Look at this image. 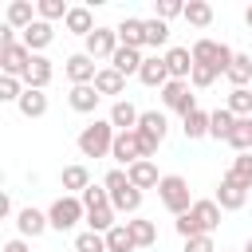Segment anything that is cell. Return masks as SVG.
I'll list each match as a JSON object with an SVG mask.
<instances>
[{"label": "cell", "instance_id": "7bdbcfd3", "mask_svg": "<svg viewBox=\"0 0 252 252\" xmlns=\"http://www.w3.org/2000/svg\"><path fill=\"white\" fill-rule=\"evenodd\" d=\"M102 185H106V193H110V197H118V193H126V189H130V173H126L122 165H114V169L102 177Z\"/></svg>", "mask_w": 252, "mask_h": 252}, {"label": "cell", "instance_id": "d590c367", "mask_svg": "<svg viewBox=\"0 0 252 252\" xmlns=\"http://www.w3.org/2000/svg\"><path fill=\"white\" fill-rule=\"evenodd\" d=\"M106 248H110V252H134V248H138L134 236H130V228H126V220L114 224V228L106 232Z\"/></svg>", "mask_w": 252, "mask_h": 252}, {"label": "cell", "instance_id": "cb8c5ba5", "mask_svg": "<svg viewBox=\"0 0 252 252\" xmlns=\"http://www.w3.org/2000/svg\"><path fill=\"white\" fill-rule=\"evenodd\" d=\"M51 75H55V67H51V59H47V55H32V67H28V75H24V83H28V87H35V91H47V83H51Z\"/></svg>", "mask_w": 252, "mask_h": 252}, {"label": "cell", "instance_id": "603a6c76", "mask_svg": "<svg viewBox=\"0 0 252 252\" xmlns=\"http://www.w3.org/2000/svg\"><path fill=\"white\" fill-rule=\"evenodd\" d=\"M165 67H169V79H185L193 75V51L189 47H169L165 51Z\"/></svg>", "mask_w": 252, "mask_h": 252}, {"label": "cell", "instance_id": "681fc988", "mask_svg": "<svg viewBox=\"0 0 252 252\" xmlns=\"http://www.w3.org/2000/svg\"><path fill=\"white\" fill-rule=\"evenodd\" d=\"M12 213H16V205H12V197L4 193V197H0V217H12Z\"/></svg>", "mask_w": 252, "mask_h": 252}, {"label": "cell", "instance_id": "7dc6e473", "mask_svg": "<svg viewBox=\"0 0 252 252\" xmlns=\"http://www.w3.org/2000/svg\"><path fill=\"white\" fill-rule=\"evenodd\" d=\"M185 252H217V244H213V236H189Z\"/></svg>", "mask_w": 252, "mask_h": 252}, {"label": "cell", "instance_id": "52a82bcc", "mask_svg": "<svg viewBox=\"0 0 252 252\" xmlns=\"http://www.w3.org/2000/svg\"><path fill=\"white\" fill-rule=\"evenodd\" d=\"M161 102H165V110H177L181 118L197 110V94H193V87H189L185 79H169V83L161 87Z\"/></svg>", "mask_w": 252, "mask_h": 252}, {"label": "cell", "instance_id": "7c38bea8", "mask_svg": "<svg viewBox=\"0 0 252 252\" xmlns=\"http://www.w3.org/2000/svg\"><path fill=\"white\" fill-rule=\"evenodd\" d=\"M224 213H236V209H244V201H248V185H240L236 177H220V185H217V197H213Z\"/></svg>", "mask_w": 252, "mask_h": 252}, {"label": "cell", "instance_id": "d4e9b609", "mask_svg": "<svg viewBox=\"0 0 252 252\" xmlns=\"http://www.w3.org/2000/svg\"><path fill=\"white\" fill-rule=\"evenodd\" d=\"M67 102H71V110H79V114H91V110L102 102V94L94 91V83H87V87H71V91H67Z\"/></svg>", "mask_w": 252, "mask_h": 252}, {"label": "cell", "instance_id": "1f68e13d", "mask_svg": "<svg viewBox=\"0 0 252 252\" xmlns=\"http://www.w3.org/2000/svg\"><path fill=\"white\" fill-rule=\"evenodd\" d=\"M224 79H228L232 87H248V83H252V55L236 51V59H232V67L224 71Z\"/></svg>", "mask_w": 252, "mask_h": 252}, {"label": "cell", "instance_id": "30bf717a", "mask_svg": "<svg viewBox=\"0 0 252 252\" xmlns=\"http://www.w3.org/2000/svg\"><path fill=\"white\" fill-rule=\"evenodd\" d=\"M63 75L71 79V87H87V83H94L98 67H94V59H91L87 51H75V55L63 59Z\"/></svg>", "mask_w": 252, "mask_h": 252}, {"label": "cell", "instance_id": "2e32d148", "mask_svg": "<svg viewBox=\"0 0 252 252\" xmlns=\"http://www.w3.org/2000/svg\"><path fill=\"white\" fill-rule=\"evenodd\" d=\"M126 173H130V185H134V189H142V193H146V189H158V185H161V177H165V173H158V165H154L150 158L134 161Z\"/></svg>", "mask_w": 252, "mask_h": 252}, {"label": "cell", "instance_id": "8fae6325", "mask_svg": "<svg viewBox=\"0 0 252 252\" xmlns=\"http://www.w3.org/2000/svg\"><path fill=\"white\" fill-rule=\"evenodd\" d=\"M110 158H114L122 169H130L134 161H142L146 154H142V138H138V130H122V134L114 138V150H110Z\"/></svg>", "mask_w": 252, "mask_h": 252}, {"label": "cell", "instance_id": "ac0fdd59", "mask_svg": "<svg viewBox=\"0 0 252 252\" xmlns=\"http://www.w3.org/2000/svg\"><path fill=\"white\" fill-rule=\"evenodd\" d=\"M59 185H63L71 197H83V193L91 189V169H87V165H63Z\"/></svg>", "mask_w": 252, "mask_h": 252}, {"label": "cell", "instance_id": "e0dca14e", "mask_svg": "<svg viewBox=\"0 0 252 252\" xmlns=\"http://www.w3.org/2000/svg\"><path fill=\"white\" fill-rule=\"evenodd\" d=\"M138 79L146 83V87H165L169 83V67H165V55H146V63H142V71H138Z\"/></svg>", "mask_w": 252, "mask_h": 252}, {"label": "cell", "instance_id": "c3c4849f", "mask_svg": "<svg viewBox=\"0 0 252 252\" xmlns=\"http://www.w3.org/2000/svg\"><path fill=\"white\" fill-rule=\"evenodd\" d=\"M4 252H32V244H28L24 236H12V240L4 244Z\"/></svg>", "mask_w": 252, "mask_h": 252}, {"label": "cell", "instance_id": "4fadbf2b", "mask_svg": "<svg viewBox=\"0 0 252 252\" xmlns=\"http://www.w3.org/2000/svg\"><path fill=\"white\" fill-rule=\"evenodd\" d=\"M47 228H51L47 213H39V209H32V205H24V209L16 213V232H20L24 240H35V236H43Z\"/></svg>", "mask_w": 252, "mask_h": 252}, {"label": "cell", "instance_id": "f907efd6", "mask_svg": "<svg viewBox=\"0 0 252 252\" xmlns=\"http://www.w3.org/2000/svg\"><path fill=\"white\" fill-rule=\"evenodd\" d=\"M244 24H248V28H252V4H248V12H244Z\"/></svg>", "mask_w": 252, "mask_h": 252}, {"label": "cell", "instance_id": "e575fe53", "mask_svg": "<svg viewBox=\"0 0 252 252\" xmlns=\"http://www.w3.org/2000/svg\"><path fill=\"white\" fill-rule=\"evenodd\" d=\"M228 146H232L236 154H248V150H252V118H236V126H232V134H228Z\"/></svg>", "mask_w": 252, "mask_h": 252}, {"label": "cell", "instance_id": "9a60e30c", "mask_svg": "<svg viewBox=\"0 0 252 252\" xmlns=\"http://www.w3.org/2000/svg\"><path fill=\"white\" fill-rule=\"evenodd\" d=\"M110 126L122 134V130H138V118H142V110L130 102V98H114V106H110Z\"/></svg>", "mask_w": 252, "mask_h": 252}, {"label": "cell", "instance_id": "ba28073f", "mask_svg": "<svg viewBox=\"0 0 252 252\" xmlns=\"http://www.w3.org/2000/svg\"><path fill=\"white\" fill-rule=\"evenodd\" d=\"M118 47H122V43H118V32H114V28H94V32L83 39V51H87L94 63H98V59H110Z\"/></svg>", "mask_w": 252, "mask_h": 252}, {"label": "cell", "instance_id": "bcb514c9", "mask_svg": "<svg viewBox=\"0 0 252 252\" xmlns=\"http://www.w3.org/2000/svg\"><path fill=\"white\" fill-rule=\"evenodd\" d=\"M83 205H87V209H98V205H110V193H106V185H91V189L83 193Z\"/></svg>", "mask_w": 252, "mask_h": 252}, {"label": "cell", "instance_id": "ffe728a7", "mask_svg": "<svg viewBox=\"0 0 252 252\" xmlns=\"http://www.w3.org/2000/svg\"><path fill=\"white\" fill-rule=\"evenodd\" d=\"M63 28L71 32V35H91L94 32V16H91V8L87 4H71V12H67V20H63Z\"/></svg>", "mask_w": 252, "mask_h": 252}, {"label": "cell", "instance_id": "74e56055", "mask_svg": "<svg viewBox=\"0 0 252 252\" xmlns=\"http://www.w3.org/2000/svg\"><path fill=\"white\" fill-rule=\"evenodd\" d=\"M185 20H189L193 28H209V24H213V4H205V0H189V4H185Z\"/></svg>", "mask_w": 252, "mask_h": 252}, {"label": "cell", "instance_id": "83f0119b", "mask_svg": "<svg viewBox=\"0 0 252 252\" xmlns=\"http://www.w3.org/2000/svg\"><path fill=\"white\" fill-rule=\"evenodd\" d=\"M114 224H122V220H118V213H114V205H98V209H87V228H91V232H102V236H106Z\"/></svg>", "mask_w": 252, "mask_h": 252}, {"label": "cell", "instance_id": "d6986e66", "mask_svg": "<svg viewBox=\"0 0 252 252\" xmlns=\"http://www.w3.org/2000/svg\"><path fill=\"white\" fill-rule=\"evenodd\" d=\"M4 20H8V28L28 32L39 16H35V4H28V0H12V4H8V12H4Z\"/></svg>", "mask_w": 252, "mask_h": 252}, {"label": "cell", "instance_id": "f5cc1de1", "mask_svg": "<svg viewBox=\"0 0 252 252\" xmlns=\"http://www.w3.org/2000/svg\"><path fill=\"white\" fill-rule=\"evenodd\" d=\"M248 55H252V51H248Z\"/></svg>", "mask_w": 252, "mask_h": 252}, {"label": "cell", "instance_id": "8992f818", "mask_svg": "<svg viewBox=\"0 0 252 252\" xmlns=\"http://www.w3.org/2000/svg\"><path fill=\"white\" fill-rule=\"evenodd\" d=\"M193 63H205V67H213V71H228L232 67V59H236V51L228 47V43H217V39H197L193 47Z\"/></svg>", "mask_w": 252, "mask_h": 252}, {"label": "cell", "instance_id": "b9f144b4", "mask_svg": "<svg viewBox=\"0 0 252 252\" xmlns=\"http://www.w3.org/2000/svg\"><path fill=\"white\" fill-rule=\"evenodd\" d=\"M75 252H110V248H106V236L102 232H91L87 228V232L75 236Z\"/></svg>", "mask_w": 252, "mask_h": 252}, {"label": "cell", "instance_id": "484cf974", "mask_svg": "<svg viewBox=\"0 0 252 252\" xmlns=\"http://www.w3.org/2000/svg\"><path fill=\"white\" fill-rule=\"evenodd\" d=\"M232 126H236V114H232L228 106H217V110H209V138H217V142H228Z\"/></svg>", "mask_w": 252, "mask_h": 252}, {"label": "cell", "instance_id": "8d00e7d4", "mask_svg": "<svg viewBox=\"0 0 252 252\" xmlns=\"http://www.w3.org/2000/svg\"><path fill=\"white\" fill-rule=\"evenodd\" d=\"M67 12H71V4L67 0H35V16L39 20H67Z\"/></svg>", "mask_w": 252, "mask_h": 252}, {"label": "cell", "instance_id": "4316f807", "mask_svg": "<svg viewBox=\"0 0 252 252\" xmlns=\"http://www.w3.org/2000/svg\"><path fill=\"white\" fill-rule=\"evenodd\" d=\"M94 91L106 98V94H122L126 91V75H118L110 63L106 67H98V75H94Z\"/></svg>", "mask_w": 252, "mask_h": 252}, {"label": "cell", "instance_id": "f6af8a7d", "mask_svg": "<svg viewBox=\"0 0 252 252\" xmlns=\"http://www.w3.org/2000/svg\"><path fill=\"white\" fill-rule=\"evenodd\" d=\"M217 75H220V71H213V67H205V63H193V75H189V87H197V91H205V87H213V83H217Z\"/></svg>", "mask_w": 252, "mask_h": 252}, {"label": "cell", "instance_id": "816d5d0a", "mask_svg": "<svg viewBox=\"0 0 252 252\" xmlns=\"http://www.w3.org/2000/svg\"><path fill=\"white\" fill-rule=\"evenodd\" d=\"M240 252H252V236H248V240H244V248H240Z\"/></svg>", "mask_w": 252, "mask_h": 252}, {"label": "cell", "instance_id": "277c9868", "mask_svg": "<svg viewBox=\"0 0 252 252\" xmlns=\"http://www.w3.org/2000/svg\"><path fill=\"white\" fill-rule=\"evenodd\" d=\"M47 220H51L55 232H71L79 220H87V205H83V197H71V193L55 197L51 209H47Z\"/></svg>", "mask_w": 252, "mask_h": 252}, {"label": "cell", "instance_id": "f1b7e54d", "mask_svg": "<svg viewBox=\"0 0 252 252\" xmlns=\"http://www.w3.org/2000/svg\"><path fill=\"white\" fill-rule=\"evenodd\" d=\"M126 228H130V236H134V244H138V248L158 244V224H154V220H146V217H130V220H126Z\"/></svg>", "mask_w": 252, "mask_h": 252}, {"label": "cell", "instance_id": "4dcf8cb0", "mask_svg": "<svg viewBox=\"0 0 252 252\" xmlns=\"http://www.w3.org/2000/svg\"><path fill=\"white\" fill-rule=\"evenodd\" d=\"M181 130H185V138L189 142H197V138H209V110H193V114H185L181 118Z\"/></svg>", "mask_w": 252, "mask_h": 252}, {"label": "cell", "instance_id": "ab89813d", "mask_svg": "<svg viewBox=\"0 0 252 252\" xmlns=\"http://www.w3.org/2000/svg\"><path fill=\"white\" fill-rule=\"evenodd\" d=\"M24 91H28L24 79H16V75H0V102H20Z\"/></svg>", "mask_w": 252, "mask_h": 252}, {"label": "cell", "instance_id": "6da1fadb", "mask_svg": "<svg viewBox=\"0 0 252 252\" xmlns=\"http://www.w3.org/2000/svg\"><path fill=\"white\" fill-rule=\"evenodd\" d=\"M220 205L209 197V201H193V209L189 213H181L177 220H173V228H177V236L181 240H189V236H213L217 228H220Z\"/></svg>", "mask_w": 252, "mask_h": 252}, {"label": "cell", "instance_id": "f35d334b", "mask_svg": "<svg viewBox=\"0 0 252 252\" xmlns=\"http://www.w3.org/2000/svg\"><path fill=\"white\" fill-rule=\"evenodd\" d=\"M169 43V24L165 20H146V47H165Z\"/></svg>", "mask_w": 252, "mask_h": 252}, {"label": "cell", "instance_id": "60d3db41", "mask_svg": "<svg viewBox=\"0 0 252 252\" xmlns=\"http://www.w3.org/2000/svg\"><path fill=\"white\" fill-rule=\"evenodd\" d=\"M228 177H236L240 185H248V189H252V154H236V158H232V165H228Z\"/></svg>", "mask_w": 252, "mask_h": 252}, {"label": "cell", "instance_id": "7a4b0ae2", "mask_svg": "<svg viewBox=\"0 0 252 252\" xmlns=\"http://www.w3.org/2000/svg\"><path fill=\"white\" fill-rule=\"evenodd\" d=\"M114 138H118V130L110 126V118H94L91 126H83V130H79L75 146H79V154H83V158H110Z\"/></svg>", "mask_w": 252, "mask_h": 252}, {"label": "cell", "instance_id": "9c48e42d", "mask_svg": "<svg viewBox=\"0 0 252 252\" xmlns=\"http://www.w3.org/2000/svg\"><path fill=\"white\" fill-rule=\"evenodd\" d=\"M28 67H32V51H28L20 39L0 47V75H16V79H24Z\"/></svg>", "mask_w": 252, "mask_h": 252}, {"label": "cell", "instance_id": "d6a6232c", "mask_svg": "<svg viewBox=\"0 0 252 252\" xmlns=\"http://www.w3.org/2000/svg\"><path fill=\"white\" fill-rule=\"evenodd\" d=\"M224 106L236 114V118H252V87H232Z\"/></svg>", "mask_w": 252, "mask_h": 252}, {"label": "cell", "instance_id": "836d02e7", "mask_svg": "<svg viewBox=\"0 0 252 252\" xmlns=\"http://www.w3.org/2000/svg\"><path fill=\"white\" fill-rule=\"evenodd\" d=\"M110 205H114V213H122V217H138V209H142V189H126V193H118V197H110Z\"/></svg>", "mask_w": 252, "mask_h": 252}, {"label": "cell", "instance_id": "3957f363", "mask_svg": "<svg viewBox=\"0 0 252 252\" xmlns=\"http://www.w3.org/2000/svg\"><path fill=\"white\" fill-rule=\"evenodd\" d=\"M158 201L173 213V217H181V213H189L193 209V193H189V181L181 177V173H165L161 177V185H158Z\"/></svg>", "mask_w": 252, "mask_h": 252}, {"label": "cell", "instance_id": "5bb4252c", "mask_svg": "<svg viewBox=\"0 0 252 252\" xmlns=\"http://www.w3.org/2000/svg\"><path fill=\"white\" fill-rule=\"evenodd\" d=\"M51 39H55V28H51L47 20H35L28 32H20V43H24L32 55H43V47H47Z\"/></svg>", "mask_w": 252, "mask_h": 252}, {"label": "cell", "instance_id": "44dd1931", "mask_svg": "<svg viewBox=\"0 0 252 252\" xmlns=\"http://www.w3.org/2000/svg\"><path fill=\"white\" fill-rule=\"evenodd\" d=\"M114 32H118V43H122V47H146V20L126 16Z\"/></svg>", "mask_w": 252, "mask_h": 252}, {"label": "cell", "instance_id": "7402d4cb", "mask_svg": "<svg viewBox=\"0 0 252 252\" xmlns=\"http://www.w3.org/2000/svg\"><path fill=\"white\" fill-rule=\"evenodd\" d=\"M142 63H146L142 47H118V51L110 55V67H114L118 75H138V71H142Z\"/></svg>", "mask_w": 252, "mask_h": 252}, {"label": "cell", "instance_id": "5b68a950", "mask_svg": "<svg viewBox=\"0 0 252 252\" xmlns=\"http://www.w3.org/2000/svg\"><path fill=\"white\" fill-rule=\"evenodd\" d=\"M165 134H169L165 114H161V110H142V118H138V138H142V154H146L150 161H154L158 146L165 142Z\"/></svg>", "mask_w": 252, "mask_h": 252}, {"label": "cell", "instance_id": "ee69618b", "mask_svg": "<svg viewBox=\"0 0 252 252\" xmlns=\"http://www.w3.org/2000/svg\"><path fill=\"white\" fill-rule=\"evenodd\" d=\"M173 16H185V4L181 0H154V20H173Z\"/></svg>", "mask_w": 252, "mask_h": 252}, {"label": "cell", "instance_id": "f546056e", "mask_svg": "<svg viewBox=\"0 0 252 252\" xmlns=\"http://www.w3.org/2000/svg\"><path fill=\"white\" fill-rule=\"evenodd\" d=\"M16 106H20V114H24V118H43V114H47V94H43V91H35V87H28V91H24V98H20Z\"/></svg>", "mask_w": 252, "mask_h": 252}]
</instances>
